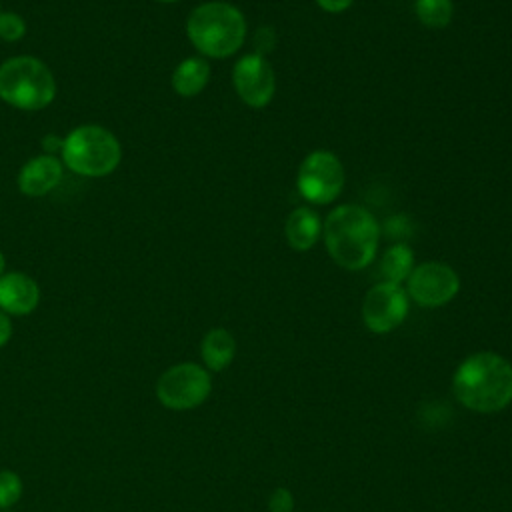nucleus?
I'll return each mask as SVG.
<instances>
[{"label":"nucleus","instance_id":"f257e3e1","mask_svg":"<svg viewBox=\"0 0 512 512\" xmlns=\"http://www.w3.org/2000/svg\"><path fill=\"white\" fill-rule=\"evenodd\" d=\"M322 236L330 258L346 270L366 268L378 248L380 228L376 218L358 204L336 206L322 224Z\"/></svg>","mask_w":512,"mask_h":512},{"label":"nucleus","instance_id":"f03ea898","mask_svg":"<svg viewBox=\"0 0 512 512\" xmlns=\"http://www.w3.org/2000/svg\"><path fill=\"white\" fill-rule=\"evenodd\" d=\"M456 398L474 412H498L512 402V364L494 352L468 356L454 374Z\"/></svg>","mask_w":512,"mask_h":512},{"label":"nucleus","instance_id":"7ed1b4c3","mask_svg":"<svg viewBox=\"0 0 512 512\" xmlns=\"http://www.w3.org/2000/svg\"><path fill=\"white\" fill-rule=\"evenodd\" d=\"M192 46L210 58H228L240 50L246 38V18L230 2H204L186 20Z\"/></svg>","mask_w":512,"mask_h":512},{"label":"nucleus","instance_id":"20e7f679","mask_svg":"<svg viewBox=\"0 0 512 512\" xmlns=\"http://www.w3.org/2000/svg\"><path fill=\"white\" fill-rule=\"evenodd\" d=\"M56 96L50 68L34 56H16L0 64V98L20 110H42Z\"/></svg>","mask_w":512,"mask_h":512},{"label":"nucleus","instance_id":"39448f33","mask_svg":"<svg viewBox=\"0 0 512 512\" xmlns=\"http://www.w3.org/2000/svg\"><path fill=\"white\" fill-rule=\"evenodd\" d=\"M62 160L64 164L80 176H106L110 174L122 156L120 142L116 136L96 124H86L74 128L62 140Z\"/></svg>","mask_w":512,"mask_h":512},{"label":"nucleus","instance_id":"423d86ee","mask_svg":"<svg viewBox=\"0 0 512 512\" xmlns=\"http://www.w3.org/2000/svg\"><path fill=\"white\" fill-rule=\"evenodd\" d=\"M296 188L302 198L314 204L336 200L344 188V166L330 150L310 152L296 174Z\"/></svg>","mask_w":512,"mask_h":512},{"label":"nucleus","instance_id":"0eeeda50","mask_svg":"<svg viewBox=\"0 0 512 512\" xmlns=\"http://www.w3.org/2000/svg\"><path fill=\"white\" fill-rule=\"evenodd\" d=\"M212 382L206 368L194 362L170 366L156 382L160 404L172 410H190L200 406L210 394Z\"/></svg>","mask_w":512,"mask_h":512},{"label":"nucleus","instance_id":"6e6552de","mask_svg":"<svg viewBox=\"0 0 512 512\" xmlns=\"http://www.w3.org/2000/svg\"><path fill=\"white\" fill-rule=\"evenodd\" d=\"M406 280L410 298L426 308L444 306L460 290V278L456 270L436 260L414 266Z\"/></svg>","mask_w":512,"mask_h":512},{"label":"nucleus","instance_id":"1a4fd4ad","mask_svg":"<svg viewBox=\"0 0 512 512\" xmlns=\"http://www.w3.org/2000/svg\"><path fill=\"white\" fill-rule=\"evenodd\" d=\"M408 314V296L400 284L378 282L372 286L362 302V320L368 330L386 334L402 324Z\"/></svg>","mask_w":512,"mask_h":512},{"label":"nucleus","instance_id":"9d476101","mask_svg":"<svg viewBox=\"0 0 512 512\" xmlns=\"http://www.w3.org/2000/svg\"><path fill=\"white\" fill-rule=\"evenodd\" d=\"M232 84L244 104L250 108H264L274 96L276 76L264 54L252 52L236 60Z\"/></svg>","mask_w":512,"mask_h":512},{"label":"nucleus","instance_id":"9b49d317","mask_svg":"<svg viewBox=\"0 0 512 512\" xmlns=\"http://www.w3.org/2000/svg\"><path fill=\"white\" fill-rule=\"evenodd\" d=\"M40 300L36 280L24 272H10L0 276V310L14 316L30 314Z\"/></svg>","mask_w":512,"mask_h":512},{"label":"nucleus","instance_id":"f8f14e48","mask_svg":"<svg viewBox=\"0 0 512 512\" xmlns=\"http://www.w3.org/2000/svg\"><path fill=\"white\" fill-rule=\"evenodd\" d=\"M62 180V162L54 154H40L28 160L18 174V188L22 194L38 198L48 194Z\"/></svg>","mask_w":512,"mask_h":512},{"label":"nucleus","instance_id":"ddd939ff","mask_svg":"<svg viewBox=\"0 0 512 512\" xmlns=\"http://www.w3.org/2000/svg\"><path fill=\"white\" fill-rule=\"evenodd\" d=\"M284 232H286L288 244L294 250L306 252L318 242V238L322 234V222L312 208L300 206L288 214Z\"/></svg>","mask_w":512,"mask_h":512},{"label":"nucleus","instance_id":"4468645a","mask_svg":"<svg viewBox=\"0 0 512 512\" xmlns=\"http://www.w3.org/2000/svg\"><path fill=\"white\" fill-rule=\"evenodd\" d=\"M210 80V66L202 56L182 60L172 72V88L176 94L190 98L200 94Z\"/></svg>","mask_w":512,"mask_h":512},{"label":"nucleus","instance_id":"2eb2a0df","mask_svg":"<svg viewBox=\"0 0 512 512\" xmlns=\"http://www.w3.org/2000/svg\"><path fill=\"white\" fill-rule=\"evenodd\" d=\"M200 354L206 368L220 372L232 362L236 354V340L226 328H212L202 338Z\"/></svg>","mask_w":512,"mask_h":512},{"label":"nucleus","instance_id":"dca6fc26","mask_svg":"<svg viewBox=\"0 0 512 512\" xmlns=\"http://www.w3.org/2000/svg\"><path fill=\"white\" fill-rule=\"evenodd\" d=\"M412 268H414V254L406 244L390 246L380 258L382 282L400 284L410 276Z\"/></svg>","mask_w":512,"mask_h":512},{"label":"nucleus","instance_id":"f3484780","mask_svg":"<svg viewBox=\"0 0 512 512\" xmlns=\"http://www.w3.org/2000/svg\"><path fill=\"white\" fill-rule=\"evenodd\" d=\"M418 20L428 28H446L454 16L452 0H416Z\"/></svg>","mask_w":512,"mask_h":512},{"label":"nucleus","instance_id":"a211bd4d","mask_svg":"<svg viewBox=\"0 0 512 512\" xmlns=\"http://www.w3.org/2000/svg\"><path fill=\"white\" fill-rule=\"evenodd\" d=\"M22 494V480L12 470H0V510L14 506Z\"/></svg>","mask_w":512,"mask_h":512},{"label":"nucleus","instance_id":"6ab92c4d","mask_svg":"<svg viewBox=\"0 0 512 512\" xmlns=\"http://www.w3.org/2000/svg\"><path fill=\"white\" fill-rule=\"evenodd\" d=\"M26 34V22L14 12H0V38L6 42H16Z\"/></svg>","mask_w":512,"mask_h":512},{"label":"nucleus","instance_id":"aec40b11","mask_svg":"<svg viewBox=\"0 0 512 512\" xmlns=\"http://www.w3.org/2000/svg\"><path fill=\"white\" fill-rule=\"evenodd\" d=\"M268 508H270V512H292V510H294L292 492H290L288 488H276V490L270 494Z\"/></svg>","mask_w":512,"mask_h":512},{"label":"nucleus","instance_id":"412c9836","mask_svg":"<svg viewBox=\"0 0 512 512\" xmlns=\"http://www.w3.org/2000/svg\"><path fill=\"white\" fill-rule=\"evenodd\" d=\"M352 2H354V0H316V4H318L322 10L332 12V14L344 12L346 8L352 6Z\"/></svg>","mask_w":512,"mask_h":512},{"label":"nucleus","instance_id":"4be33fe9","mask_svg":"<svg viewBox=\"0 0 512 512\" xmlns=\"http://www.w3.org/2000/svg\"><path fill=\"white\" fill-rule=\"evenodd\" d=\"M10 336H12V322L8 314L0 310V348L10 340Z\"/></svg>","mask_w":512,"mask_h":512},{"label":"nucleus","instance_id":"5701e85b","mask_svg":"<svg viewBox=\"0 0 512 512\" xmlns=\"http://www.w3.org/2000/svg\"><path fill=\"white\" fill-rule=\"evenodd\" d=\"M42 146L46 148V154H48V152H52L56 146L62 150V140H60V138H56V136H48V138H44Z\"/></svg>","mask_w":512,"mask_h":512},{"label":"nucleus","instance_id":"b1692460","mask_svg":"<svg viewBox=\"0 0 512 512\" xmlns=\"http://www.w3.org/2000/svg\"><path fill=\"white\" fill-rule=\"evenodd\" d=\"M2 272H4V254L0 252V276H2Z\"/></svg>","mask_w":512,"mask_h":512},{"label":"nucleus","instance_id":"393cba45","mask_svg":"<svg viewBox=\"0 0 512 512\" xmlns=\"http://www.w3.org/2000/svg\"><path fill=\"white\" fill-rule=\"evenodd\" d=\"M158 2H168L170 4V2H178V0H158Z\"/></svg>","mask_w":512,"mask_h":512}]
</instances>
